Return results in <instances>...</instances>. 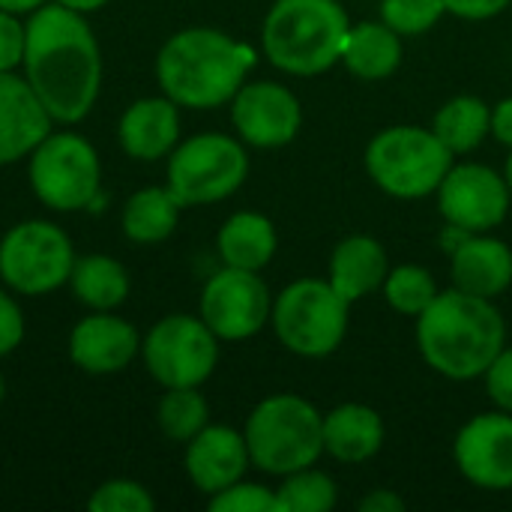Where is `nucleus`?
<instances>
[{
    "mask_svg": "<svg viewBox=\"0 0 512 512\" xmlns=\"http://www.w3.org/2000/svg\"><path fill=\"white\" fill-rule=\"evenodd\" d=\"M21 339H24V312L6 291H0V357L12 354L21 345Z\"/></svg>",
    "mask_w": 512,
    "mask_h": 512,
    "instance_id": "nucleus-36",
    "label": "nucleus"
},
{
    "mask_svg": "<svg viewBox=\"0 0 512 512\" xmlns=\"http://www.w3.org/2000/svg\"><path fill=\"white\" fill-rule=\"evenodd\" d=\"M210 420L207 399L198 393V387H168V393L159 399L156 423L159 429L180 444H189Z\"/></svg>",
    "mask_w": 512,
    "mask_h": 512,
    "instance_id": "nucleus-28",
    "label": "nucleus"
},
{
    "mask_svg": "<svg viewBox=\"0 0 512 512\" xmlns=\"http://www.w3.org/2000/svg\"><path fill=\"white\" fill-rule=\"evenodd\" d=\"M486 390L492 396V402L512 414V345H504V351L492 360V366L486 369Z\"/></svg>",
    "mask_w": 512,
    "mask_h": 512,
    "instance_id": "nucleus-35",
    "label": "nucleus"
},
{
    "mask_svg": "<svg viewBox=\"0 0 512 512\" xmlns=\"http://www.w3.org/2000/svg\"><path fill=\"white\" fill-rule=\"evenodd\" d=\"M363 512H405V501L393 489H375L360 501Z\"/></svg>",
    "mask_w": 512,
    "mask_h": 512,
    "instance_id": "nucleus-39",
    "label": "nucleus"
},
{
    "mask_svg": "<svg viewBox=\"0 0 512 512\" xmlns=\"http://www.w3.org/2000/svg\"><path fill=\"white\" fill-rule=\"evenodd\" d=\"M255 66V51L216 27H189L174 33L156 57L162 93L195 111L219 108L237 96Z\"/></svg>",
    "mask_w": 512,
    "mask_h": 512,
    "instance_id": "nucleus-3",
    "label": "nucleus"
},
{
    "mask_svg": "<svg viewBox=\"0 0 512 512\" xmlns=\"http://www.w3.org/2000/svg\"><path fill=\"white\" fill-rule=\"evenodd\" d=\"M60 6H66V9H72V12H81V15H87V12H96V9H102L108 0H57Z\"/></svg>",
    "mask_w": 512,
    "mask_h": 512,
    "instance_id": "nucleus-41",
    "label": "nucleus"
},
{
    "mask_svg": "<svg viewBox=\"0 0 512 512\" xmlns=\"http://www.w3.org/2000/svg\"><path fill=\"white\" fill-rule=\"evenodd\" d=\"M210 512H279L276 492L261 483H243L210 495Z\"/></svg>",
    "mask_w": 512,
    "mask_h": 512,
    "instance_id": "nucleus-33",
    "label": "nucleus"
},
{
    "mask_svg": "<svg viewBox=\"0 0 512 512\" xmlns=\"http://www.w3.org/2000/svg\"><path fill=\"white\" fill-rule=\"evenodd\" d=\"M183 204L168 186H147L129 195L123 207V234L132 243H162L174 234Z\"/></svg>",
    "mask_w": 512,
    "mask_h": 512,
    "instance_id": "nucleus-25",
    "label": "nucleus"
},
{
    "mask_svg": "<svg viewBox=\"0 0 512 512\" xmlns=\"http://www.w3.org/2000/svg\"><path fill=\"white\" fill-rule=\"evenodd\" d=\"M384 447V420L375 408L360 402L336 405L324 414V453L336 462L360 465Z\"/></svg>",
    "mask_w": 512,
    "mask_h": 512,
    "instance_id": "nucleus-22",
    "label": "nucleus"
},
{
    "mask_svg": "<svg viewBox=\"0 0 512 512\" xmlns=\"http://www.w3.org/2000/svg\"><path fill=\"white\" fill-rule=\"evenodd\" d=\"M276 339L297 357H330L348 336L351 303L321 279H297L273 300Z\"/></svg>",
    "mask_w": 512,
    "mask_h": 512,
    "instance_id": "nucleus-7",
    "label": "nucleus"
},
{
    "mask_svg": "<svg viewBox=\"0 0 512 512\" xmlns=\"http://www.w3.org/2000/svg\"><path fill=\"white\" fill-rule=\"evenodd\" d=\"M453 168V150L420 126L381 129L366 147V171L375 186L399 201H417L438 192Z\"/></svg>",
    "mask_w": 512,
    "mask_h": 512,
    "instance_id": "nucleus-6",
    "label": "nucleus"
},
{
    "mask_svg": "<svg viewBox=\"0 0 512 512\" xmlns=\"http://www.w3.org/2000/svg\"><path fill=\"white\" fill-rule=\"evenodd\" d=\"M153 507V495L135 480H108L87 501L93 512H153Z\"/></svg>",
    "mask_w": 512,
    "mask_h": 512,
    "instance_id": "nucleus-32",
    "label": "nucleus"
},
{
    "mask_svg": "<svg viewBox=\"0 0 512 512\" xmlns=\"http://www.w3.org/2000/svg\"><path fill=\"white\" fill-rule=\"evenodd\" d=\"M489 120H492V108L480 96H453L438 108L432 120V132L453 150V156H459L477 150L486 141Z\"/></svg>",
    "mask_w": 512,
    "mask_h": 512,
    "instance_id": "nucleus-27",
    "label": "nucleus"
},
{
    "mask_svg": "<svg viewBox=\"0 0 512 512\" xmlns=\"http://www.w3.org/2000/svg\"><path fill=\"white\" fill-rule=\"evenodd\" d=\"M453 459L459 474L477 489H512V414L471 417L453 441Z\"/></svg>",
    "mask_w": 512,
    "mask_h": 512,
    "instance_id": "nucleus-14",
    "label": "nucleus"
},
{
    "mask_svg": "<svg viewBox=\"0 0 512 512\" xmlns=\"http://www.w3.org/2000/svg\"><path fill=\"white\" fill-rule=\"evenodd\" d=\"M417 345L429 369L450 381L483 378L507 345V324L489 297L441 291L417 318Z\"/></svg>",
    "mask_w": 512,
    "mask_h": 512,
    "instance_id": "nucleus-2",
    "label": "nucleus"
},
{
    "mask_svg": "<svg viewBox=\"0 0 512 512\" xmlns=\"http://www.w3.org/2000/svg\"><path fill=\"white\" fill-rule=\"evenodd\" d=\"M138 351H141L138 330L111 312L87 315L84 321L75 324L69 336V357L87 375L123 372L138 357Z\"/></svg>",
    "mask_w": 512,
    "mask_h": 512,
    "instance_id": "nucleus-16",
    "label": "nucleus"
},
{
    "mask_svg": "<svg viewBox=\"0 0 512 512\" xmlns=\"http://www.w3.org/2000/svg\"><path fill=\"white\" fill-rule=\"evenodd\" d=\"M99 156L75 132H48L30 153V186L36 198L60 213L84 210L99 195Z\"/></svg>",
    "mask_w": 512,
    "mask_h": 512,
    "instance_id": "nucleus-9",
    "label": "nucleus"
},
{
    "mask_svg": "<svg viewBox=\"0 0 512 512\" xmlns=\"http://www.w3.org/2000/svg\"><path fill=\"white\" fill-rule=\"evenodd\" d=\"M231 123L252 147H285L303 126V108L285 84L252 81L231 99Z\"/></svg>",
    "mask_w": 512,
    "mask_h": 512,
    "instance_id": "nucleus-15",
    "label": "nucleus"
},
{
    "mask_svg": "<svg viewBox=\"0 0 512 512\" xmlns=\"http://www.w3.org/2000/svg\"><path fill=\"white\" fill-rule=\"evenodd\" d=\"M339 501L336 483L315 468H303L285 477V483L276 489L279 512H330Z\"/></svg>",
    "mask_w": 512,
    "mask_h": 512,
    "instance_id": "nucleus-30",
    "label": "nucleus"
},
{
    "mask_svg": "<svg viewBox=\"0 0 512 512\" xmlns=\"http://www.w3.org/2000/svg\"><path fill=\"white\" fill-rule=\"evenodd\" d=\"M72 264V240L51 222H21L0 240V279L24 297H39L66 285Z\"/></svg>",
    "mask_w": 512,
    "mask_h": 512,
    "instance_id": "nucleus-10",
    "label": "nucleus"
},
{
    "mask_svg": "<svg viewBox=\"0 0 512 512\" xmlns=\"http://www.w3.org/2000/svg\"><path fill=\"white\" fill-rule=\"evenodd\" d=\"M147 372L168 387H201L219 363V336L192 315H168L141 342Z\"/></svg>",
    "mask_w": 512,
    "mask_h": 512,
    "instance_id": "nucleus-11",
    "label": "nucleus"
},
{
    "mask_svg": "<svg viewBox=\"0 0 512 512\" xmlns=\"http://www.w3.org/2000/svg\"><path fill=\"white\" fill-rule=\"evenodd\" d=\"M39 6H45V0H0V9H6V12H15V15L36 12Z\"/></svg>",
    "mask_w": 512,
    "mask_h": 512,
    "instance_id": "nucleus-40",
    "label": "nucleus"
},
{
    "mask_svg": "<svg viewBox=\"0 0 512 512\" xmlns=\"http://www.w3.org/2000/svg\"><path fill=\"white\" fill-rule=\"evenodd\" d=\"M243 438L258 471L288 477L294 471L312 468L321 459L324 417L309 399L276 393L252 408Z\"/></svg>",
    "mask_w": 512,
    "mask_h": 512,
    "instance_id": "nucleus-5",
    "label": "nucleus"
},
{
    "mask_svg": "<svg viewBox=\"0 0 512 512\" xmlns=\"http://www.w3.org/2000/svg\"><path fill=\"white\" fill-rule=\"evenodd\" d=\"M69 285L75 297L93 312H111L129 297V276L117 258L108 255H84L75 258Z\"/></svg>",
    "mask_w": 512,
    "mask_h": 512,
    "instance_id": "nucleus-26",
    "label": "nucleus"
},
{
    "mask_svg": "<svg viewBox=\"0 0 512 512\" xmlns=\"http://www.w3.org/2000/svg\"><path fill=\"white\" fill-rule=\"evenodd\" d=\"M120 147L141 162H156L177 147L180 111L168 96H147L132 102L117 126Z\"/></svg>",
    "mask_w": 512,
    "mask_h": 512,
    "instance_id": "nucleus-19",
    "label": "nucleus"
},
{
    "mask_svg": "<svg viewBox=\"0 0 512 512\" xmlns=\"http://www.w3.org/2000/svg\"><path fill=\"white\" fill-rule=\"evenodd\" d=\"M249 177L246 147L222 132H204L168 153V189L183 207H204L234 195Z\"/></svg>",
    "mask_w": 512,
    "mask_h": 512,
    "instance_id": "nucleus-8",
    "label": "nucleus"
},
{
    "mask_svg": "<svg viewBox=\"0 0 512 512\" xmlns=\"http://www.w3.org/2000/svg\"><path fill=\"white\" fill-rule=\"evenodd\" d=\"M252 465L243 432L231 426H204L186 444V474L192 486L204 495H216L237 480H243Z\"/></svg>",
    "mask_w": 512,
    "mask_h": 512,
    "instance_id": "nucleus-17",
    "label": "nucleus"
},
{
    "mask_svg": "<svg viewBox=\"0 0 512 512\" xmlns=\"http://www.w3.org/2000/svg\"><path fill=\"white\" fill-rule=\"evenodd\" d=\"M512 0H444V9L462 21H489L507 12Z\"/></svg>",
    "mask_w": 512,
    "mask_h": 512,
    "instance_id": "nucleus-37",
    "label": "nucleus"
},
{
    "mask_svg": "<svg viewBox=\"0 0 512 512\" xmlns=\"http://www.w3.org/2000/svg\"><path fill=\"white\" fill-rule=\"evenodd\" d=\"M3 396H6V384H3V375H0V402H3Z\"/></svg>",
    "mask_w": 512,
    "mask_h": 512,
    "instance_id": "nucleus-43",
    "label": "nucleus"
},
{
    "mask_svg": "<svg viewBox=\"0 0 512 512\" xmlns=\"http://www.w3.org/2000/svg\"><path fill=\"white\" fill-rule=\"evenodd\" d=\"M504 177H507V186H510V192H512V150H510V159H507V168H504Z\"/></svg>",
    "mask_w": 512,
    "mask_h": 512,
    "instance_id": "nucleus-42",
    "label": "nucleus"
},
{
    "mask_svg": "<svg viewBox=\"0 0 512 512\" xmlns=\"http://www.w3.org/2000/svg\"><path fill=\"white\" fill-rule=\"evenodd\" d=\"M348 30L339 0H276L264 15L261 48L276 69L312 78L342 60Z\"/></svg>",
    "mask_w": 512,
    "mask_h": 512,
    "instance_id": "nucleus-4",
    "label": "nucleus"
},
{
    "mask_svg": "<svg viewBox=\"0 0 512 512\" xmlns=\"http://www.w3.org/2000/svg\"><path fill=\"white\" fill-rule=\"evenodd\" d=\"M489 132L512 150V96L501 99L495 108H492V120H489Z\"/></svg>",
    "mask_w": 512,
    "mask_h": 512,
    "instance_id": "nucleus-38",
    "label": "nucleus"
},
{
    "mask_svg": "<svg viewBox=\"0 0 512 512\" xmlns=\"http://www.w3.org/2000/svg\"><path fill=\"white\" fill-rule=\"evenodd\" d=\"M276 228L264 213L240 210L225 219L216 234V249L225 267L237 270H264L276 255Z\"/></svg>",
    "mask_w": 512,
    "mask_h": 512,
    "instance_id": "nucleus-23",
    "label": "nucleus"
},
{
    "mask_svg": "<svg viewBox=\"0 0 512 512\" xmlns=\"http://www.w3.org/2000/svg\"><path fill=\"white\" fill-rule=\"evenodd\" d=\"M438 294L441 291H438L435 276L420 264H399L384 279V300L399 315L420 318Z\"/></svg>",
    "mask_w": 512,
    "mask_h": 512,
    "instance_id": "nucleus-29",
    "label": "nucleus"
},
{
    "mask_svg": "<svg viewBox=\"0 0 512 512\" xmlns=\"http://www.w3.org/2000/svg\"><path fill=\"white\" fill-rule=\"evenodd\" d=\"M450 273L453 288L492 300L512 285V249L492 234H471L453 249Z\"/></svg>",
    "mask_w": 512,
    "mask_h": 512,
    "instance_id": "nucleus-20",
    "label": "nucleus"
},
{
    "mask_svg": "<svg viewBox=\"0 0 512 512\" xmlns=\"http://www.w3.org/2000/svg\"><path fill=\"white\" fill-rule=\"evenodd\" d=\"M24 39V78L57 123L84 120L102 87L99 42L81 12L45 3L30 12Z\"/></svg>",
    "mask_w": 512,
    "mask_h": 512,
    "instance_id": "nucleus-1",
    "label": "nucleus"
},
{
    "mask_svg": "<svg viewBox=\"0 0 512 512\" xmlns=\"http://www.w3.org/2000/svg\"><path fill=\"white\" fill-rule=\"evenodd\" d=\"M441 216L462 234H489L510 213L512 192L507 177L489 165H453L438 186Z\"/></svg>",
    "mask_w": 512,
    "mask_h": 512,
    "instance_id": "nucleus-13",
    "label": "nucleus"
},
{
    "mask_svg": "<svg viewBox=\"0 0 512 512\" xmlns=\"http://www.w3.org/2000/svg\"><path fill=\"white\" fill-rule=\"evenodd\" d=\"M390 273V258L387 249L366 234L345 237L333 255H330V285L339 297L348 303L363 300L366 294L384 288V279Z\"/></svg>",
    "mask_w": 512,
    "mask_h": 512,
    "instance_id": "nucleus-21",
    "label": "nucleus"
},
{
    "mask_svg": "<svg viewBox=\"0 0 512 512\" xmlns=\"http://www.w3.org/2000/svg\"><path fill=\"white\" fill-rule=\"evenodd\" d=\"M51 117L30 90L27 78L0 72V165L30 156L33 147L51 132Z\"/></svg>",
    "mask_w": 512,
    "mask_h": 512,
    "instance_id": "nucleus-18",
    "label": "nucleus"
},
{
    "mask_svg": "<svg viewBox=\"0 0 512 512\" xmlns=\"http://www.w3.org/2000/svg\"><path fill=\"white\" fill-rule=\"evenodd\" d=\"M441 15H447L444 0H381V21L399 36H423Z\"/></svg>",
    "mask_w": 512,
    "mask_h": 512,
    "instance_id": "nucleus-31",
    "label": "nucleus"
},
{
    "mask_svg": "<svg viewBox=\"0 0 512 512\" xmlns=\"http://www.w3.org/2000/svg\"><path fill=\"white\" fill-rule=\"evenodd\" d=\"M342 63L360 81H384L402 66V36L384 21L351 24Z\"/></svg>",
    "mask_w": 512,
    "mask_h": 512,
    "instance_id": "nucleus-24",
    "label": "nucleus"
},
{
    "mask_svg": "<svg viewBox=\"0 0 512 512\" xmlns=\"http://www.w3.org/2000/svg\"><path fill=\"white\" fill-rule=\"evenodd\" d=\"M273 297L255 270L222 267L201 291V318L219 342H243L264 330Z\"/></svg>",
    "mask_w": 512,
    "mask_h": 512,
    "instance_id": "nucleus-12",
    "label": "nucleus"
},
{
    "mask_svg": "<svg viewBox=\"0 0 512 512\" xmlns=\"http://www.w3.org/2000/svg\"><path fill=\"white\" fill-rule=\"evenodd\" d=\"M24 39H27V27L18 21V15L0 9V72H12L15 66H21Z\"/></svg>",
    "mask_w": 512,
    "mask_h": 512,
    "instance_id": "nucleus-34",
    "label": "nucleus"
}]
</instances>
